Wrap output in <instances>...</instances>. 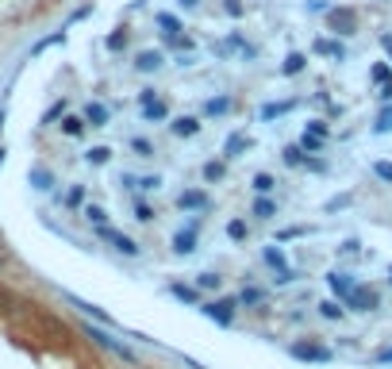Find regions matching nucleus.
Listing matches in <instances>:
<instances>
[{"instance_id":"f257e3e1","label":"nucleus","mask_w":392,"mask_h":369,"mask_svg":"<svg viewBox=\"0 0 392 369\" xmlns=\"http://www.w3.org/2000/svg\"><path fill=\"white\" fill-rule=\"evenodd\" d=\"M85 335L93 342H97V346H104V350H112V354H116V358H123V361H131V366H138V358H135V350L127 346V342H119V339H112L108 331H100V327H93V323H85Z\"/></svg>"},{"instance_id":"f03ea898","label":"nucleus","mask_w":392,"mask_h":369,"mask_svg":"<svg viewBox=\"0 0 392 369\" xmlns=\"http://www.w3.org/2000/svg\"><path fill=\"white\" fill-rule=\"evenodd\" d=\"M289 354H293L296 361H319V366L334 358L331 350H327V346H319V342H293V346H289Z\"/></svg>"},{"instance_id":"7ed1b4c3","label":"nucleus","mask_w":392,"mask_h":369,"mask_svg":"<svg viewBox=\"0 0 392 369\" xmlns=\"http://www.w3.org/2000/svg\"><path fill=\"white\" fill-rule=\"evenodd\" d=\"M235 308H238V300H212V304H200V311H204L208 320H216L219 327H231V323H235Z\"/></svg>"},{"instance_id":"20e7f679","label":"nucleus","mask_w":392,"mask_h":369,"mask_svg":"<svg viewBox=\"0 0 392 369\" xmlns=\"http://www.w3.org/2000/svg\"><path fill=\"white\" fill-rule=\"evenodd\" d=\"M97 235L100 239H108V243L116 246L119 254H127V258H138V254H143V246H138L131 235H119V231H112V227H97Z\"/></svg>"},{"instance_id":"39448f33","label":"nucleus","mask_w":392,"mask_h":369,"mask_svg":"<svg viewBox=\"0 0 392 369\" xmlns=\"http://www.w3.org/2000/svg\"><path fill=\"white\" fill-rule=\"evenodd\" d=\"M346 308H350V311H373V308H377V292L358 285V289L346 296Z\"/></svg>"},{"instance_id":"423d86ee","label":"nucleus","mask_w":392,"mask_h":369,"mask_svg":"<svg viewBox=\"0 0 392 369\" xmlns=\"http://www.w3.org/2000/svg\"><path fill=\"white\" fill-rule=\"evenodd\" d=\"M327 20H331V31H334V35H354V27H358V20H354L350 8H334Z\"/></svg>"},{"instance_id":"0eeeda50","label":"nucleus","mask_w":392,"mask_h":369,"mask_svg":"<svg viewBox=\"0 0 392 369\" xmlns=\"http://www.w3.org/2000/svg\"><path fill=\"white\" fill-rule=\"evenodd\" d=\"M327 285H331V292L339 296V300H346V296H350V292L358 289L350 273H339V270H331V273H327Z\"/></svg>"},{"instance_id":"6e6552de","label":"nucleus","mask_w":392,"mask_h":369,"mask_svg":"<svg viewBox=\"0 0 392 369\" xmlns=\"http://www.w3.org/2000/svg\"><path fill=\"white\" fill-rule=\"evenodd\" d=\"M177 208H185V212H204L208 193H200V189H185V193L177 196Z\"/></svg>"},{"instance_id":"1a4fd4ad","label":"nucleus","mask_w":392,"mask_h":369,"mask_svg":"<svg viewBox=\"0 0 392 369\" xmlns=\"http://www.w3.org/2000/svg\"><path fill=\"white\" fill-rule=\"evenodd\" d=\"M108 119H112L108 104H100V100H88V108H85V123H88V127H108Z\"/></svg>"},{"instance_id":"9d476101","label":"nucleus","mask_w":392,"mask_h":369,"mask_svg":"<svg viewBox=\"0 0 392 369\" xmlns=\"http://www.w3.org/2000/svg\"><path fill=\"white\" fill-rule=\"evenodd\" d=\"M262 258H265V262H269V265L277 270V277H284V273H293V270H289V258H284V250H281L277 243H269V246H265V250H262Z\"/></svg>"},{"instance_id":"9b49d317","label":"nucleus","mask_w":392,"mask_h":369,"mask_svg":"<svg viewBox=\"0 0 392 369\" xmlns=\"http://www.w3.org/2000/svg\"><path fill=\"white\" fill-rule=\"evenodd\" d=\"M66 300L73 304V308H81V311H85V316H93V320H97V323H112V316H108V311H104V308H97V304L81 300V296H66Z\"/></svg>"},{"instance_id":"f8f14e48","label":"nucleus","mask_w":392,"mask_h":369,"mask_svg":"<svg viewBox=\"0 0 392 369\" xmlns=\"http://www.w3.org/2000/svg\"><path fill=\"white\" fill-rule=\"evenodd\" d=\"M169 131H173L177 139H193L196 131H200V119H193V116H181V119H173V123H169Z\"/></svg>"},{"instance_id":"ddd939ff","label":"nucleus","mask_w":392,"mask_h":369,"mask_svg":"<svg viewBox=\"0 0 392 369\" xmlns=\"http://www.w3.org/2000/svg\"><path fill=\"white\" fill-rule=\"evenodd\" d=\"M143 119H147V123H166V119H169V108L162 104V100H154V104H143Z\"/></svg>"},{"instance_id":"4468645a","label":"nucleus","mask_w":392,"mask_h":369,"mask_svg":"<svg viewBox=\"0 0 392 369\" xmlns=\"http://www.w3.org/2000/svg\"><path fill=\"white\" fill-rule=\"evenodd\" d=\"M243 150H250V139H246L243 131H235V135L227 139V146H223V154H227V158H243Z\"/></svg>"},{"instance_id":"2eb2a0df","label":"nucleus","mask_w":392,"mask_h":369,"mask_svg":"<svg viewBox=\"0 0 392 369\" xmlns=\"http://www.w3.org/2000/svg\"><path fill=\"white\" fill-rule=\"evenodd\" d=\"M173 250L177 254H193L196 250V231H177L173 235Z\"/></svg>"},{"instance_id":"dca6fc26","label":"nucleus","mask_w":392,"mask_h":369,"mask_svg":"<svg viewBox=\"0 0 392 369\" xmlns=\"http://www.w3.org/2000/svg\"><path fill=\"white\" fill-rule=\"evenodd\" d=\"M85 116H66L62 119V135H69V139H77V135H85Z\"/></svg>"},{"instance_id":"f3484780","label":"nucleus","mask_w":392,"mask_h":369,"mask_svg":"<svg viewBox=\"0 0 392 369\" xmlns=\"http://www.w3.org/2000/svg\"><path fill=\"white\" fill-rule=\"evenodd\" d=\"M169 292L181 304H200V289H193V285H169Z\"/></svg>"},{"instance_id":"a211bd4d","label":"nucleus","mask_w":392,"mask_h":369,"mask_svg":"<svg viewBox=\"0 0 392 369\" xmlns=\"http://www.w3.org/2000/svg\"><path fill=\"white\" fill-rule=\"evenodd\" d=\"M85 219L93 227H108V208H100V204H85Z\"/></svg>"},{"instance_id":"6ab92c4d","label":"nucleus","mask_w":392,"mask_h":369,"mask_svg":"<svg viewBox=\"0 0 392 369\" xmlns=\"http://www.w3.org/2000/svg\"><path fill=\"white\" fill-rule=\"evenodd\" d=\"M135 66L143 69V73H150V69H162V54H158V50H143Z\"/></svg>"},{"instance_id":"aec40b11","label":"nucleus","mask_w":392,"mask_h":369,"mask_svg":"<svg viewBox=\"0 0 392 369\" xmlns=\"http://www.w3.org/2000/svg\"><path fill=\"white\" fill-rule=\"evenodd\" d=\"M31 184H35L39 193H47L50 184H54V177H50V169H42V165H35V169H31Z\"/></svg>"},{"instance_id":"412c9836","label":"nucleus","mask_w":392,"mask_h":369,"mask_svg":"<svg viewBox=\"0 0 392 369\" xmlns=\"http://www.w3.org/2000/svg\"><path fill=\"white\" fill-rule=\"evenodd\" d=\"M246 235H250L246 219H231V224H227V239H231V243H246Z\"/></svg>"},{"instance_id":"4be33fe9","label":"nucleus","mask_w":392,"mask_h":369,"mask_svg":"<svg viewBox=\"0 0 392 369\" xmlns=\"http://www.w3.org/2000/svg\"><path fill=\"white\" fill-rule=\"evenodd\" d=\"M293 100H284V104H265L262 108V119H265V123H269V119H277V116H284V112H293Z\"/></svg>"},{"instance_id":"5701e85b","label":"nucleus","mask_w":392,"mask_h":369,"mask_svg":"<svg viewBox=\"0 0 392 369\" xmlns=\"http://www.w3.org/2000/svg\"><path fill=\"white\" fill-rule=\"evenodd\" d=\"M304 66H308L304 54H289V58H284V66H281V73H289V78H293V73H300Z\"/></svg>"},{"instance_id":"b1692460","label":"nucleus","mask_w":392,"mask_h":369,"mask_svg":"<svg viewBox=\"0 0 392 369\" xmlns=\"http://www.w3.org/2000/svg\"><path fill=\"white\" fill-rule=\"evenodd\" d=\"M108 158H112L108 146H93V150H85V162H88V165H104Z\"/></svg>"},{"instance_id":"393cba45","label":"nucleus","mask_w":392,"mask_h":369,"mask_svg":"<svg viewBox=\"0 0 392 369\" xmlns=\"http://www.w3.org/2000/svg\"><path fill=\"white\" fill-rule=\"evenodd\" d=\"M273 189H277V177H273V174H258V177H254V193L265 196V193H273Z\"/></svg>"},{"instance_id":"a878e982","label":"nucleus","mask_w":392,"mask_h":369,"mask_svg":"<svg viewBox=\"0 0 392 369\" xmlns=\"http://www.w3.org/2000/svg\"><path fill=\"white\" fill-rule=\"evenodd\" d=\"M254 215H258V219H273V215H277V204L262 196V200H254Z\"/></svg>"},{"instance_id":"bb28decb","label":"nucleus","mask_w":392,"mask_h":369,"mask_svg":"<svg viewBox=\"0 0 392 369\" xmlns=\"http://www.w3.org/2000/svg\"><path fill=\"white\" fill-rule=\"evenodd\" d=\"M219 285H223V277H219V273H200V277H196V289H219Z\"/></svg>"},{"instance_id":"cd10ccee","label":"nucleus","mask_w":392,"mask_h":369,"mask_svg":"<svg viewBox=\"0 0 392 369\" xmlns=\"http://www.w3.org/2000/svg\"><path fill=\"white\" fill-rule=\"evenodd\" d=\"M373 131L377 135H384V131H392V104L381 108V116H377V123H373Z\"/></svg>"},{"instance_id":"c85d7f7f","label":"nucleus","mask_w":392,"mask_h":369,"mask_svg":"<svg viewBox=\"0 0 392 369\" xmlns=\"http://www.w3.org/2000/svg\"><path fill=\"white\" fill-rule=\"evenodd\" d=\"M265 296H262V289H243V296H238V304H246V308H258Z\"/></svg>"},{"instance_id":"c756f323","label":"nucleus","mask_w":392,"mask_h":369,"mask_svg":"<svg viewBox=\"0 0 392 369\" xmlns=\"http://www.w3.org/2000/svg\"><path fill=\"white\" fill-rule=\"evenodd\" d=\"M315 50H319V54H331V58H343V54H346V50L339 47V43H327V39L315 43Z\"/></svg>"},{"instance_id":"7c9ffc66","label":"nucleus","mask_w":392,"mask_h":369,"mask_svg":"<svg viewBox=\"0 0 392 369\" xmlns=\"http://www.w3.org/2000/svg\"><path fill=\"white\" fill-rule=\"evenodd\" d=\"M223 174H227L223 162H208L204 165V181H223Z\"/></svg>"},{"instance_id":"2f4dec72","label":"nucleus","mask_w":392,"mask_h":369,"mask_svg":"<svg viewBox=\"0 0 392 369\" xmlns=\"http://www.w3.org/2000/svg\"><path fill=\"white\" fill-rule=\"evenodd\" d=\"M319 311H323V320H343V308H339V300H323V304H319Z\"/></svg>"},{"instance_id":"473e14b6","label":"nucleus","mask_w":392,"mask_h":369,"mask_svg":"<svg viewBox=\"0 0 392 369\" xmlns=\"http://www.w3.org/2000/svg\"><path fill=\"white\" fill-rule=\"evenodd\" d=\"M223 112H231V100H227V97L208 100V116H223Z\"/></svg>"},{"instance_id":"72a5a7b5","label":"nucleus","mask_w":392,"mask_h":369,"mask_svg":"<svg viewBox=\"0 0 392 369\" xmlns=\"http://www.w3.org/2000/svg\"><path fill=\"white\" fill-rule=\"evenodd\" d=\"M284 162H289V165H304V150H300V146H284Z\"/></svg>"},{"instance_id":"f704fd0d","label":"nucleus","mask_w":392,"mask_h":369,"mask_svg":"<svg viewBox=\"0 0 392 369\" xmlns=\"http://www.w3.org/2000/svg\"><path fill=\"white\" fill-rule=\"evenodd\" d=\"M373 174L381 177V181L392 184V162H373Z\"/></svg>"},{"instance_id":"c9c22d12","label":"nucleus","mask_w":392,"mask_h":369,"mask_svg":"<svg viewBox=\"0 0 392 369\" xmlns=\"http://www.w3.org/2000/svg\"><path fill=\"white\" fill-rule=\"evenodd\" d=\"M131 146H135V154H138V158H154V146H150L147 139H135Z\"/></svg>"},{"instance_id":"e433bc0d","label":"nucleus","mask_w":392,"mask_h":369,"mask_svg":"<svg viewBox=\"0 0 392 369\" xmlns=\"http://www.w3.org/2000/svg\"><path fill=\"white\" fill-rule=\"evenodd\" d=\"M319 146H323V139H319V135H308V131H304V139H300V150H319Z\"/></svg>"},{"instance_id":"4c0bfd02","label":"nucleus","mask_w":392,"mask_h":369,"mask_svg":"<svg viewBox=\"0 0 392 369\" xmlns=\"http://www.w3.org/2000/svg\"><path fill=\"white\" fill-rule=\"evenodd\" d=\"M81 200H85V189H81V184H77V189H69V196H66V204H69V208H77Z\"/></svg>"},{"instance_id":"58836bf2","label":"nucleus","mask_w":392,"mask_h":369,"mask_svg":"<svg viewBox=\"0 0 392 369\" xmlns=\"http://www.w3.org/2000/svg\"><path fill=\"white\" fill-rule=\"evenodd\" d=\"M135 184H138V189H147V193H150V189H158V184H162V177H158V174H154V177H138Z\"/></svg>"},{"instance_id":"ea45409f","label":"nucleus","mask_w":392,"mask_h":369,"mask_svg":"<svg viewBox=\"0 0 392 369\" xmlns=\"http://www.w3.org/2000/svg\"><path fill=\"white\" fill-rule=\"evenodd\" d=\"M308 135H319V139H323V135H327V123H323V119H312V123H308Z\"/></svg>"},{"instance_id":"a19ab883","label":"nucleus","mask_w":392,"mask_h":369,"mask_svg":"<svg viewBox=\"0 0 392 369\" xmlns=\"http://www.w3.org/2000/svg\"><path fill=\"white\" fill-rule=\"evenodd\" d=\"M158 23H162V27H166L169 35H177V31H181V27H177V20H173V16H158Z\"/></svg>"},{"instance_id":"79ce46f5","label":"nucleus","mask_w":392,"mask_h":369,"mask_svg":"<svg viewBox=\"0 0 392 369\" xmlns=\"http://www.w3.org/2000/svg\"><path fill=\"white\" fill-rule=\"evenodd\" d=\"M135 219H143V224H150V219H154V212H150L147 204H138V208H135Z\"/></svg>"},{"instance_id":"37998d69","label":"nucleus","mask_w":392,"mask_h":369,"mask_svg":"<svg viewBox=\"0 0 392 369\" xmlns=\"http://www.w3.org/2000/svg\"><path fill=\"white\" fill-rule=\"evenodd\" d=\"M300 235H308V227H289V231H281V243L284 239H300Z\"/></svg>"},{"instance_id":"c03bdc74","label":"nucleus","mask_w":392,"mask_h":369,"mask_svg":"<svg viewBox=\"0 0 392 369\" xmlns=\"http://www.w3.org/2000/svg\"><path fill=\"white\" fill-rule=\"evenodd\" d=\"M373 81H384V85H389V66H373Z\"/></svg>"},{"instance_id":"a18cd8bd","label":"nucleus","mask_w":392,"mask_h":369,"mask_svg":"<svg viewBox=\"0 0 392 369\" xmlns=\"http://www.w3.org/2000/svg\"><path fill=\"white\" fill-rule=\"evenodd\" d=\"M223 8H227V16H243V4H238V0H227Z\"/></svg>"},{"instance_id":"49530a36","label":"nucleus","mask_w":392,"mask_h":369,"mask_svg":"<svg viewBox=\"0 0 392 369\" xmlns=\"http://www.w3.org/2000/svg\"><path fill=\"white\" fill-rule=\"evenodd\" d=\"M123 43H127V35H108V50H119Z\"/></svg>"},{"instance_id":"de8ad7c7","label":"nucleus","mask_w":392,"mask_h":369,"mask_svg":"<svg viewBox=\"0 0 392 369\" xmlns=\"http://www.w3.org/2000/svg\"><path fill=\"white\" fill-rule=\"evenodd\" d=\"M339 250H343V254H354V250H358V239H346V243L339 246Z\"/></svg>"},{"instance_id":"09e8293b","label":"nucleus","mask_w":392,"mask_h":369,"mask_svg":"<svg viewBox=\"0 0 392 369\" xmlns=\"http://www.w3.org/2000/svg\"><path fill=\"white\" fill-rule=\"evenodd\" d=\"M381 100H392V81H389V85L381 88Z\"/></svg>"},{"instance_id":"8fccbe9b","label":"nucleus","mask_w":392,"mask_h":369,"mask_svg":"<svg viewBox=\"0 0 392 369\" xmlns=\"http://www.w3.org/2000/svg\"><path fill=\"white\" fill-rule=\"evenodd\" d=\"M377 361H392V350H381V354H377Z\"/></svg>"},{"instance_id":"3c124183","label":"nucleus","mask_w":392,"mask_h":369,"mask_svg":"<svg viewBox=\"0 0 392 369\" xmlns=\"http://www.w3.org/2000/svg\"><path fill=\"white\" fill-rule=\"evenodd\" d=\"M177 4H181V8H196V0H177Z\"/></svg>"},{"instance_id":"603ef678","label":"nucleus","mask_w":392,"mask_h":369,"mask_svg":"<svg viewBox=\"0 0 392 369\" xmlns=\"http://www.w3.org/2000/svg\"><path fill=\"white\" fill-rule=\"evenodd\" d=\"M381 47H384V50H389V54H392V39H389V35H384V39H381Z\"/></svg>"},{"instance_id":"864d4df0","label":"nucleus","mask_w":392,"mask_h":369,"mask_svg":"<svg viewBox=\"0 0 392 369\" xmlns=\"http://www.w3.org/2000/svg\"><path fill=\"white\" fill-rule=\"evenodd\" d=\"M4 154H8V150H4V143H0V165H4Z\"/></svg>"},{"instance_id":"5fc2aeb1","label":"nucleus","mask_w":392,"mask_h":369,"mask_svg":"<svg viewBox=\"0 0 392 369\" xmlns=\"http://www.w3.org/2000/svg\"><path fill=\"white\" fill-rule=\"evenodd\" d=\"M389 281H392V265H389Z\"/></svg>"}]
</instances>
